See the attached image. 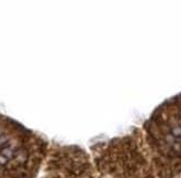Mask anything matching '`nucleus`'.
I'll list each match as a JSON object with an SVG mask.
<instances>
[{"label":"nucleus","mask_w":181,"mask_h":178,"mask_svg":"<svg viewBox=\"0 0 181 178\" xmlns=\"http://www.w3.org/2000/svg\"><path fill=\"white\" fill-rule=\"evenodd\" d=\"M170 133L174 135L176 138H180V137H181V126H179V125H177V126H174L172 128H171Z\"/></svg>","instance_id":"obj_1"},{"label":"nucleus","mask_w":181,"mask_h":178,"mask_svg":"<svg viewBox=\"0 0 181 178\" xmlns=\"http://www.w3.org/2000/svg\"><path fill=\"white\" fill-rule=\"evenodd\" d=\"M9 158H7L5 156V155H2L1 153H0V166L1 167H3V166H6V165H8V163H9Z\"/></svg>","instance_id":"obj_2"},{"label":"nucleus","mask_w":181,"mask_h":178,"mask_svg":"<svg viewBox=\"0 0 181 178\" xmlns=\"http://www.w3.org/2000/svg\"><path fill=\"white\" fill-rule=\"evenodd\" d=\"M179 139H180V141H179V143H180V144H181V137H180V138H179Z\"/></svg>","instance_id":"obj_3"}]
</instances>
